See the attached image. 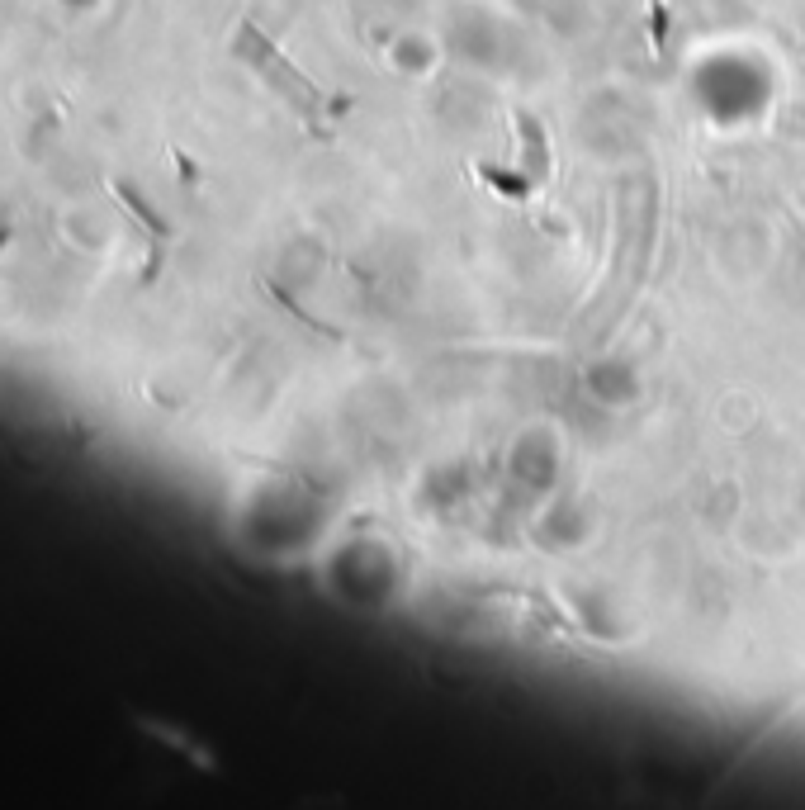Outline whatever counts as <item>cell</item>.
Returning <instances> with one entry per match:
<instances>
[{"mask_svg":"<svg viewBox=\"0 0 805 810\" xmlns=\"http://www.w3.org/2000/svg\"><path fill=\"white\" fill-rule=\"evenodd\" d=\"M237 57H247L251 67H256V72L266 76V81H275V86L285 90L289 100L299 105V114H308V119L318 114L322 95L313 90V81L294 72V67H289L285 57H280V48H275V43H270V38L261 34L256 24H242V29H237Z\"/></svg>","mask_w":805,"mask_h":810,"instance_id":"1","label":"cell"}]
</instances>
